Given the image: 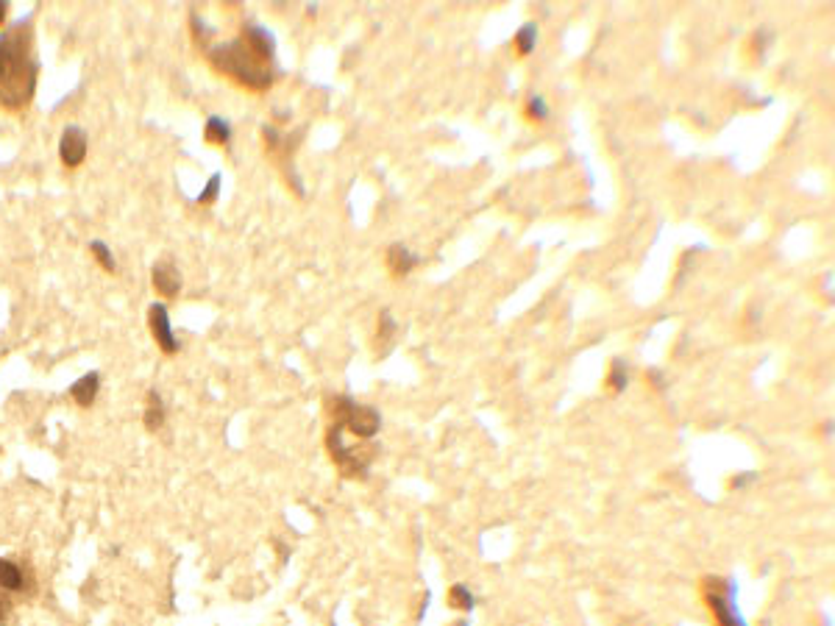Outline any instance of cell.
I'll use <instances>...</instances> for the list:
<instances>
[{"label":"cell","instance_id":"6da1fadb","mask_svg":"<svg viewBox=\"0 0 835 626\" xmlns=\"http://www.w3.org/2000/svg\"><path fill=\"white\" fill-rule=\"evenodd\" d=\"M207 56L217 72L254 92L268 89L276 79V37L257 22H248L237 39L207 47Z\"/></svg>","mask_w":835,"mask_h":626},{"label":"cell","instance_id":"7a4b0ae2","mask_svg":"<svg viewBox=\"0 0 835 626\" xmlns=\"http://www.w3.org/2000/svg\"><path fill=\"white\" fill-rule=\"evenodd\" d=\"M39 59L31 22H17L0 31V106L20 112L34 100Z\"/></svg>","mask_w":835,"mask_h":626},{"label":"cell","instance_id":"3957f363","mask_svg":"<svg viewBox=\"0 0 835 626\" xmlns=\"http://www.w3.org/2000/svg\"><path fill=\"white\" fill-rule=\"evenodd\" d=\"M326 445H328V454H332V462L340 468L343 476H348V479H365L368 468L376 457V445L371 440L348 443V435H345L343 426L332 423L328 426V435H326Z\"/></svg>","mask_w":835,"mask_h":626},{"label":"cell","instance_id":"277c9868","mask_svg":"<svg viewBox=\"0 0 835 626\" xmlns=\"http://www.w3.org/2000/svg\"><path fill=\"white\" fill-rule=\"evenodd\" d=\"M328 412H332V423H340L343 429L357 437V440H373L382 429V415L379 410L360 404L351 395H335L328 398Z\"/></svg>","mask_w":835,"mask_h":626},{"label":"cell","instance_id":"5b68a950","mask_svg":"<svg viewBox=\"0 0 835 626\" xmlns=\"http://www.w3.org/2000/svg\"><path fill=\"white\" fill-rule=\"evenodd\" d=\"M704 601L716 618V626H746V621L738 610V588L732 579L707 576L704 579Z\"/></svg>","mask_w":835,"mask_h":626},{"label":"cell","instance_id":"8992f818","mask_svg":"<svg viewBox=\"0 0 835 626\" xmlns=\"http://www.w3.org/2000/svg\"><path fill=\"white\" fill-rule=\"evenodd\" d=\"M89 150V137L81 125H67L59 140V159L64 167H79L87 159Z\"/></svg>","mask_w":835,"mask_h":626},{"label":"cell","instance_id":"52a82bcc","mask_svg":"<svg viewBox=\"0 0 835 626\" xmlns=\"http://www.w3.org/2000/svg\"><path fill=\"white\" fill-rule=\"evenodd\" d=\"M148 326H150V334H154L157 345L165 351V354H175V351H179V340H175V334H173L170 315H167V307H165V304H150V309H148Z\"/></svg>","mask_w":835,"mask_h":626},{"label":"cell","instance_id":"ba28073f","mask_svg":"<svg viewBox=\"0 0 835 626\" xmlns=\"http://www.w3.org/2000/svg\"><path fill=\"white\" fill-rule=\"evenodd\" d=\"M31 588V576L25 568L9 557H0V590L4 593H22Z\"/></svg>","mask_w":835,"mask_h":626},{"label":"cell","instance_id":"9c48e42d","mask_svg":"<svg viewBox=\"0 0 835 626\" xmlns=\"http://www.w3.org/2000/svg\"><path fill=\"white\" fill-rule=\"evenodd\" d=\"M150 279H154L157 292H162L165 298H175L182 292V273L170 262H157L150 270Z\"/></svg>","mask_w":835,"mask_h":626},{"label":"cell","instance_id":"30bf717a","mask_svg":"<svg viewBox=\"0 0 835 626\" xmlns=\"http://www.w3.org/2000/svg\"><path fill=\"white\" fill-rule=\"evenodd\" d=\"M98 393H100V373H98V370L84 373L81 379L70 387V395H72V401H75L79 407H92L95 398H98Z\"/></svg>","mask_w":835,"mask_h":626},{"label":"cell","instance_id":"8fae6325","mask_svg":"<svg viewBox=\"0 0 835 626\" xmlns=\"http://www.w3.org/2000/svg\"><path fill=\"white\" fill-rule=\"evenodd\" d=\"M418 262H421V257L413 254V250H410L407 245L396 242V245L388 248V267H390L393 275H407Z\"/></svg>","mask_w":835,"mask_h":626},{"label":"cell","instance_id":"7c38bea8","mask_svg":"<svg viewBox=\"0 0 835 626\" xmlns=\"http://www.w3.org/2000/svg\"><path fill=\"white\" fill-rule=\"evenodd\" d=\"M396 332H398V323H396V317H393L388 309H385V312H379V329H376V351H379V357H385L388 351L393 348Z\"/></svg>","mask_w":835,"mask_h":626},{"label":"cell","instance_id":"4fadbf2b","mask_svg":"<svg viewBox=\"0 0 835 626\" xmlns=\"http://www.w3.org/2000/svg\"><path fill=\"white\" fill-rule=\"evenodd\" d=\"M145 426L150 432H157L165 426V404H162V395L157 390L148 393V407H145Z\"/></svg>","mask_w":835,"mask_h":626},{"label":"cell","instance_id":"5bb4252c","mask_svg":"<svg viewBox=\"0 0 835 626\" xmlns=\"http://www.w3.org/2000/svg\"><path fill=\"white\" fill-rule=\"evenodd\" d=\"M204 134H207V140H209L212 145H229V140H232V125L226 123L223 117H209Z\"/></svg>","mask_w":835,"mask_h":626},{"label":"cell","instance_id":"9a60e30c","mask_svg":"<svg viewBox=\"0 0 835 626\" xmlns=\"http://www.w3.org/2000/svg\"><path fill=\"white\" fill-rule=\"evenodd\" d=\"M89 250H92V257L98 259V265L104 267L107 273H115V270H117V259H115L112 248H109L104 240H92V242H89Z\"/></svg>","mask_w":835,"mask_h":626},{"label":"cell","instance_id":"2e32d148","mask_svg":"<svg viewBox=\"0 0 835 626\" xmlns=\"http://www.w3.org/2000/svg\"><path fill=\"white\" fill-rule=\"evenodd\" d=\"M535 42H538V29H535V22H526L524 29L515 34V47H518V54L521 56H529L535 50Z\"/></svg>","mask_w":835,"mask_h":626},{"label":"cell","instance_id":"e0dca14e","mask_svg":"<svg viewBox=\"0 0 835 626\" xmlns=\"http://www.w3.org/2000/svg\"><path fill=\"white\" fill-rule=\"evenodd\" d=\"M448 605L454 610H463V613H471L473 610V593L465 588V585H454L448 590Z\"/></svg>","mask_w":835,"mask_h":626},{"label":"cell","instance_id":"ac0fdd59","mask_svg":"<svg viewBox=\"0 0 835 626\" xmlns=\"http://www.w3.org/2000/svg\"><path fill=\"white\" fill-rule=\"evenodd\" d=\"M629 382V370H626V362L624 360H613V368H610V376H607V387L613 393H621Z\"/></svg>","mask_w":835,"mask_h":626},{"label":"cell","instance_id":"d6986e66","mask_svg":"<svg viewBox=\"0 0 835 626\" xmlns=\"http://www.w3.org/2000/svg\"><path fill=\"white\" fill-rule=\"evenodd\" d=\"M526 114H529V120L543 123V120L549 117V104H546V97H543V95H533V97H529V104H526Z\"/></svg>","mask_w":835,"mask_h":626},{"label":"cell","instance_id":"ffe728a7","mask_svg":"<svg viewBox=\"0 0 835 626\" xmlns=\"http://www.w3.org/2000/svg\"><path fill=\"white\" fill-rule=\"evenodd\" d=\"M217 195H220V173H215L209 179V184H207V190L198 195V204L209 207V204H215V200H217Z\"/></svg>","mask_w":835,"mask_h":626},{"label":"cell","instance_id":"44dd1931","mask_svg":"<svg viewBox=\"0 0 835 626\" xmlns=\"http://www.w3.org/2000/svg\"><path fill=\"white\" fill-rule=\"evenodd\" d=\"M752 482H757V473H741V476H736V479L729 482V487L744 490V487H746V485H752Z\"/></svg>","mask_w":835,"mask_h":626},{"label":"cell","instance_id":"7402d4cb","mask_svg":"<svg viewBox=\"0 0 835 626\" xmlns=\"http://www.w3.org/2000/svg\"><path fill=\"white\" fill-rule=\"evenodd\" d=\"M9 613H12V601H9L6 593H0V623L9 621Z\"/></svg>","mask_w":835,"mask_h":626},{"label":"cell","instance_id":"603a6c76","mask_svg":"<svg viewBox=\"0 0 835 626\" xmlns=\"http://www.w3.org/2000/svg\"><path fill=\"white\" fill-rule=\"evenodd\" d=\"M6 14H9V4H6V0H0V25L6 22Z\"/></svg>","mask_w":835,"mask_h":626},{"label":"cell","instance_id":"cb8c5ba5","mask_svg":"<svg viewBox=\"0 0 835 626\" xmlns=\"http://www.w3.org/2000/svg\"><path fill=\"white\" fill-rule=\"evenodd\" d=\"M454 626H468V623H463V621H460V623H454Z\"/></svg>","mask_w":835,"mask_h":626}]
</instances>
